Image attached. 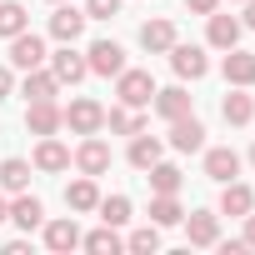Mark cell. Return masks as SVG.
Returning a JSON list of instances; mask_svg holds the SVG:
<instances>
[{
    "instance_id": "cell-40",
    "label": "cell",
    "mask_w": 255,
    "mask_h": 255,
    "mask_svg": "<svg viewBox=\"0 0 255 255\" xmlns=\"http://www.w3.org/2000/svg\"><path fill=\"white\" fill-rule=\"evenodd\" d=\"M250 165H255V145H250Z\"/></svg>"
},
{
    "instance_id": "cell-9",
    "label": "cell",
    "mask_w": 255,
    "mask_h": 255,
    "mask_svg": "<svg viewBox=\"0 0 255 255\" xmlns=\"http://www.w3.org/2000/svg\"><path fill=\"white\" fill-rule=\"evenodd\" d=\"M190 100H195V95L185 90V80H180V85H165V90L155 85V95H150V110H155V115H160V120L170 125V120L190 115Z\"/></svg>"
},
{
    "instance_id": "cell-42",
    "label": "cell",
    "mask_w": 255,
    "mask_h": 255,
    "mask_svg": "<svg viewBox=\"0 0 255 255\" xmlns=\"http://www.w3.org/2000/svg\"><path fill=\"white\" fill-rule=\"evenodd\" d=\"M235 5H245V0H235Z\"/></svg>"
},
{
    "instance_id": "cell-1",
    "label": "cell",
    "mask_w": 255,
    "mask_h": 255,
    "mask_svg": "<svg viewBox=\"0 0 255 255\" xmlns=\"http://www.w3.org/2000/svg\"><path fill=\"white\" fill-rule=\"evenodd\" d=\"M60 115H65V130L70 135H100L105 130V105L90 100V95H75L70 105H60Z\"/></svg>"
},
{
    "instance_id": "cell-18",
    "label": "cell",
    "mask_w": 255,
    "mask_h": 255,
    "mask_svg": "<svg viewBox=\"0 0 255 255\" xmlns=\"http://www.w3.org/2000/svg\"><path fill=\"white\" fill-rule=\"evenodd\" d=\"M175 40H180V35H175V20H165V15H155V20L140 25V50H145V55H165Z\"/></svg>"
},
{
    "instance_id": "cell-2",
    "label": "cell",
    "mask_w": 255,
    "mask_h": 255,
    "mask_svg": "<svg viewBox=\"0 0 255 255\" xmlns=\"http://www.w3.org/2000/svg\"><path fill=\"white\" fill-rule=\"evenodd\" d=\"M115 95H120V105L145 110L150 95H155V75H150V70H130V65H125V70L115 75Z\"/></svg>"
},
{
    "instance_id": "cell-15",
    "label": "cell",
    "mask_w": 255,
    "mask_h": 255,
    "mask_svg": "<svg viewBox=\"0 0 255 255\" xmlns=\"http://www.w3.org/2000/svg\"><path fill=\"white\" fill-rule=\"evenodd\" d=\"M85 65H90V75H120L125 70V50L115 40H90L85 45Z\"/></svg>"
},
{
    "instance_id": "cell-21",
    "label": "cell",
    "mask_w": 255,
    "mask_h": 255,
    "mask_svg": "<svg viewBox=\"0 0 255 255\" xmlns=\"http://www.w3.org/2000/svg\"><path fill=\"white\" fill-rule=\"evenodd\" d=\"M10 225H20L25 235L40 230V225H45V205H40V195H30V190L10 195Z\"/></svg>"
},
{
    "instance_id": "cell-38",
    "label": "cell",
    "mask_w": 255,
    "mask_h": 255,
    "mask_svg": "<svg viewBox=\"0 0 255 255\" xmlns=\"http://www.w3.org/2000/svg\"><path fill=\"white\" fill-rule=\"evenodd\" d=\"M240 25H245V30H255V0H245V15H240Z\"/></svg>"
},
{
    "instance_id": "cell-32",
    "label": "cell",
    "mask_w": 255,
    "mask_h": 255,
    "mask_svg": "<svg viewBox=\"0 0 255 255\" xmlns=\"http://www.w3.org/2000/svg\"><path fill=\"white\" fill-rule=\"evenodd\" d=\"M125 250H135V255H155L160 250V225H140L125 235Z\"/></svg>"
},
{
    "instance_id": "cell-23",
    "label": "cell",
    "mask_w": 255,
    "mask_h": 255,
    "mask_svg": "<svg viewBox=\"0 0 255 255\" xmlns=\"http://www.w3.org/2000/svg\"><path fill=\"white\" fill-rule=\"evenodd\" d=\"M250 210H255V190H250L245 180H225V185H220V215L245 220Z\"/></svg>"
},
{
    "instance_id": "cell-30",
    "label": "cell",
    "mask_w": 255,
    "mask_h": 255,
    "mask_svg": "<svg viewBox=\"0 0 255 255\" xmlns=\"http://www.w3.org/2000/svg\"><path fill=\"white\" fill-rule=\"evenodd\" d=\"M95 210H100V220H105V225H115V230H120V225H130V215H135L130 195H100V205H95Z\"/></svg>"
},
{
    "instance_id": "cell-16",
    "label": "cell",
    "mask_w": 255,
    "mask_h": 255,
    "mask_svg": "<svg viewBox=\"0 0 255 255\" xmlns=\"http://www.w3.org/2000/svg\"><path fill=\"white\" fill-rule=\"evenodd\" d=\"M220 75H225V85H255V50H240V45H230L225 50V60H220Z\"/></svg>"
},
{
    "instance_id": "cell-4",
    "label": "cell",
    "mask_w": 255,
    "mask_h": 255,
    "mask_svg": "<svg viewBox=\"0 0 255 255\" xmlns=\"http://www.w3.org/2000/svg\"><path fill=\"white\" fill-rule=\"evenodd\" d=\"M165 55H170V70H175L180 80H205V75H210V55H205L200 45H180V40H175Z\"/></svg>"
},
{
    "instance_id": "cell-3",
    "label": "cell",
    "mask_w": 255,
    "mask_h": 255,
    "mask_svg": "<svg viewBox=\"0 0 255 255\" xmlns=\"http://www.w3.org/2000/svg\"><path fill=\"white\" fill-rule=\"evenodd\" d=\"M70 160H75L80 175H105V170H110V140H100V135H80V145L70 150Z\"/></svg>"
},
{
    "instance_id": "cell-22",
    "label": "cell",
    "mask_w": 255,
    "mask_h": 255,
    "mask_svg": "<svg viewBox=\"0 0 255 255\" xmlns=\"http://www.w3.org/2000/svg\"><path fill=\"white\" fill-rule=\"evenodd\" d=\"M160 155H165V140H160V135H145V130H135L130 145H125V160H130L135 170H150Z\"/></svg>"
},
{
    "instance_id": "cell-36",
    "label": "cell",
    "mask_w": 255,
    "mask_h": 255,
    "mask_svg": "<svg viewBox=\"0 0 255 255\" xmlns=\"http://www.w3.org/2000/svg\"><path fill=\"white\" fill-rule=\"evenodd\" d=\"M30 250V235H20V240H5V255H25Z\"/></svg>"
},
{
    "instance_id": "cell-29",
    "label": "cell",
    "mask_w": 255,
    "mask_h": 255,
    "mask_svg": "<svg viewBox=\"0 0 255 255\" xmlns=\"http://www.w3.org/2000/svg\"><path fill=\"white\" fill-rule=\"evenodd\" d=\"M180 220H185V205H180V195H155V200H150V225L170 230V225H180Z\"/></svg>"
},
{
    "instance_id": "cell-33",
    "label": "cell",
    "mask_w": 255,
    "mask_h": 255,
    "mask_svg": "<svg viewBox=\"0 0 255 255\" xmlns=\"http://www.w3.org/2000/svg\"><path fill=\"white\" fill-rule=\"evenodd\" d=\"M85 15L90 20H110V15H120V0H85Z\"/></svg>"
},
{
    "instance_id": "cell-12",
    "label": "cell",
    "mask_w": 255,
    "mask_h": 255,
    "mask_svg": "<svg viewBox=\"0 0 255 255\" xmlns=\"http://www.w3.org/2000/svg\"><path fill=\"white\" fill-rule=\"evenodd\" d=\"M170 150H180V155H195V150H205V125L195 120V110L190 115H180V120H170Z\"/></svg>"
},
{
    "instance_id": "cell-14",
    "label": "cell",
    "mask_w": 255,
    "mask_h": 255,
    "mask_svg": "<svg viewBox=\"0 0 255 255\" xmlns=\"http://www.w3.org/2000/svg\"><path fill=\"white\" fill-rule=\"evenodd\" d=\"M45 40L35 35V30H20V35H10V65L15 70H35V65H45Z\"/></svg>"
},
{
    "instance_id": "cell-41",
    "label": "cell",
    "mask_w": 255,
    "mask_h": 255,
    "mask_svg": "<svg viewBox=\"0 0 255 255\" xmlns=\"http://www.w3.org/2000/svg\"><path fill=\"white\" fill-rule=\"evenodd\" d=\"M50 5H60V0H50Z\"/></svg>"
},
{
    "instance_id": "cell-24",
    "label": "cell",
    "mask_w": 255,
    "mask_h": 255,
    "mask_svg": "<svg viewBox=\"0 0 255 255\" xmlns=\"http://www.w3.org/2000/svg\"><path fill=\"white\" fill-rule=\"evenodd\" d=\"M30 160H20V155H5L0 160V190L5 195H20V190H30Z\"/></svg>"
},
{
    "instance_id": "cell-37",
    "label": "cell",
    "mask_w": 255,
    "mask_h": 255,
    "mask_svg": "<svg viewBox=\"0 0 255 255\" xmlns=\"http://www.w3.org/2000/svg\"><path fill=\"white\" fill-rule=\"evenodd\" d=\"M240 240H245V250H255V210L245 215V235H240Z\"/></svg>"
},
{
    "instance_id": "cell-11",
    "label": "cell",
    "mask_w": 255,
    "mask_h": 255,
    "mask_svg": "<svg viewBox=\"0 0 255 255\" xmlns=\"http://www.w3.org/2000/svg\"><path fill=\"white\" fill-rule=\"evenodd\" d=\"M60 125H65V115L55 100H25V130L30 135H60Z\"/></svg>"
},
{
    "instance_id": "cell-34",
    "label": "cell",
    "mask_w": 255,
    "mask_h": 255,
    "mask_svg": "<svg viewBox=\"0 0 255 255\" xmlns=\"http://www.w3.org/2000/svg\"><path fill=\"white\" fill-rule=\"evenodd\" d=\"M15 95V65H0V100Z\"/></svg>"
},
{
    "instance_id": "cell-7",
    "label": "cell",
    "mask_w": 255,
    "mask_h": 255,
    "mask_svg": "<svg viewBox=\"0 0 255 255\" xmlns=\"http://www.w3.org/2000/svg\"><path fill=\"white\" fill-rule=\"evenodd\" d=\"M185 240L190 245H200V250H210V245H220V210H185Z\"/></svg>"
},
{
    "instance_id": "cell-27",
    "label": "cell",
    "mask_w": 255,
    "mask_h": 255,
    "mask_svg": "<svg viewBox=\"0 0 255 255\" xmlns=\"http://www.w3.org/2000/svg\"><path fill=\"white\" fill-rule=\"evenodd\" d=\"M80 250H90V255H120V250H125V235H120L115 225H105V220H100V230L80 235Z\"/></svg>"
},
{
    "instance_id": "cell-39",
    "label": "cell",
    "mask_w": 255,
    "mask_h": 255,
    "mask_svg": "<svg viewBox=\"0 0 255 255\" xmlns=\"http://www.w3.org/2000/svg\"><path fill=\"white\" fill-rule=\"evenodd\" d=\"M0 225H10V195L0 190Z\"/></svg>"
},
{
    "instance_id": "cell-17",
    "label": "cell",
    "mask_w": 255,
    "mask_h": 255,
    "mask_svg": "<svg viewBox=\"0 0 255 255\" xmlns=\"http://www.w3.org/2000/svg\"><path fill=\"white\" fill-rule=\"evenodd\" d=\"M220 115H225V125H235V130L250 125V120H255V95H250L245 85H230L225 100H220Z\"/></svg>"
},
{
    "instance_id": "cell-31",
    "label": "cell",
    "mask_w": 255,
    "mask_h": 255,
    "mask_svg": "<svg viewBox=\"0 0 255 255\" xmlns=\"http://www.w3.org/2000/svg\"><path fill=\"white\" fill-rule=\"evenodd\" d=\"M20 30H30L25 5H20V0H0V40H10V35H20Z\"/></svg>"
},
{
    "instance_id": "cell-26",
    "label": "cell",
    "mask_w": 255,
    "mask_h": 255,
    "mask_svg": "<svg viewBox=\"0 0 255 255\" xmlns=\"http://www.w3.org/2000/svg\"><path fill=\"white\" fill-rule=\"evenodd\" d=\"M145 180H150V190L155 195H180V185H185V175H180V165H170L165 155L145 170Z\"/></svg>"
},
{
    "instance_id": "cell-35",
    "label": "cell",
    "mask_w": 255,
    "mask_h": 255,
    "mask_svg": "<svg viewBox=\"0 0 255 255\" xmlns=\"http://www.w3.org/2000/svg\"><path fill=\"white\" fill-rule=\"evenodd\" d=\"M185 10L190 15H210V10H220V0H185Z\"/></svg>"
},
{
    "instance_id": "cell-13",
    "label": "cell",
    "mask_w": 255,
    "mask_h": 255,
    "mask_svg": "<svg viewBox=\"0 0 255 255\" xmlns=\"http://www.w3.org/2000/svg\"><path fill=\"white\" fill-rule=\"evenodd\" d=\"M240 30H245V25H240L235 15H225V10H210V15H205V45H210V50L240 45Z\"/></svg>"
},
{
    "instance_id": "cell-28",
    "label": "cell",
    "mask_w": 255,
    "mask_h": 255,
    "mask_svg": "<svg viewBox=\"0 0 255 255\" xmlns=\"http://www.w3.org/2000/svg\"><path fill=\"white\" fill-rule=\"evenodd\" d=\"M105 130L130 140L135 130H145V110H130V105H115V110H105Z\"/></svg>"
},
{
    "instance_id": "cell-19",
    "label": "cell",
    "mask_w": 255,
    "mask_h": 255,
    "mask_svg": "<svg viewBox=\"0 0 255 255\" xmlns=\"http://www.w3.org/2000/svg\"><path fill=\"white\" fill-rule=\"evenodd\" d=\"M205 180H215V185L240 180V155H235L230 145H210V150H205Z\"/></svg>"
},
{
    "instance_id": "cell-8",
    "label": "cell",
    "mask_w": 255,
    "mask_h": 255,
    "mask_svg": "<svg viewBox=\"0 0 255 255\" xmlns=\"http://www.w3.org/2000/svg\"><path fill=\"white\" fill-rule=\"evenodd\" d=\"M85 25H90L85 5L75 10V5H65V0H60V5H55V15H50V35H55L60 45H75V40L85 35Z\"/></svg>"
},
{
    "instance_id": "cell-20",
    "label": "cell",
    "mask_w": 255,
    "mask_h": 255,
    "mask_svg": "<svg viewBox=\"0 0 255 255\" xmlns=\"http://www.w3.org/2000/svg\"><path fill=\"white\" fill-rule=\"evenodd\" d=\"M100 205V185H95V175H75L70 185H65V210L70 215H90Z\"/></svg>"
},
{
    "instance_id": "cell-6",
    "label": "cell",
    "mask_w": 255,
    "mask_h": 255,
    "mask_svg": "<svg viewBox=\"0 0 255 255\" xmlns=\"http://www.w3.org/2000/svg\"><path fill=\"white\" fill-rule=\"evenodd\" d=\"M30 165H35L40 175H60V170H70V145H65L60 135H40V140H35Z\"/></svg>"
},
{
    "instance_id": "cell-25",
    "label": "cell",
    "mask_w": 255,
    "mask_h": 255,
    "mask_svg": "<svg viewBox=\"0 0 255 255\" xmlns=\"http://www.w3.org/2000/svg\"><path fill=\"white\" fill-rule=\"evenodd\" d=\"M20 95H25V100H55V95H60V80L50 75V65H35V70H25Z\"/></svg>"
},
{
    "instance_id": "cell-5",
    "label": "cell",
    "mask_w": 255,
    "mask_h": 255,
    "mask_svg": "<svg viewBox=\"0 0 255 255\" xmlns=\"http://www.w3.org/2000/svg\"><path fill=\"white\" fill-rule=\"evenodd\" d=\"M45 65H50V75H55L60 85H80V80L90 75V65H85V55H80L75 45H60V50H50V55H45Z\"/></svg>"
},
{
    "instance_id": "cell-10",
    "label": "cell",
    "mask_w": 255,
    "mask_h": 255,
    "mask_svg": "<svg viewBox=\"0 0 255 255\" xmlns=\"http://www.w3.org/2000/svg\"><path fill=\"white\" fill-rule=\"evenodd\" d=\"M40 240H45V250H55V255H70V250H80V225H75V215L45 220V225H40Z\"/></svg>"
}]
</instances>
